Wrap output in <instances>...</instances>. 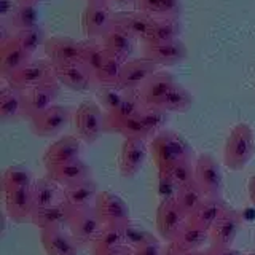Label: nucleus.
<instances>
[{
  "label": "nucleus",
  "instance_id": "f257e3e1",
  "mask_svg": "<svg viewBox=\"0 0 255 255\" xmlns=\"http://www.w3.org/2000/svg\"><path fill=\"white\" fill-rule=\"evenodd\" d=\"M150 155L158 167V171H166L185 159H191L193 148L187 139L174 131L158 132L150 142Z\"/></svg>",
  "mask_w": 255,
  "mask_h": 255
},
{
  "label": "nucleus",
  "instance_id": "f03ea898",
  "mask_svg": "<svg viewBox=\"0 0 255 255\" xmlns=\"http://www.w3.org/2000/svg\"><path fill=\"white\" fill-rule=\"evenodd\" d=\"M255 155V135L251 125L238 123L225 143L223 163L230 171H243Z\"/></svg>",
  "mask_w": 255,
  "mask_h": 255
},
{
  "label": "nucleus",
  "instance_id": "7ed1b4c3",
  "mask_svg": "<svg viewBox=\"0 0 255 255\" xmlns=\"http://www.w3.org/2000/svg\"><path fill=\"white\" fill-rule=\"evenodd\" d=\"M74 129L77 137L91 145L106 132V114L94 101H83L74 114Z\"/></svg>",
  "mask_w": 255,
  "mask_h": 255
},
{
  "label": "nucleus",
  "instance_id": "20e7f679",
  "mask_svg": "<svg viewBox=\"0 0 255 255\" xmlns=\"http://www.w3.org/2000/svg\"><path fill=\"white\" fill-rule=\"evenodd\" d=\"M51 82H58V80L54 74V64L50 59L29 61L26 66H22L6 78V83L19 91H26L29 88Z\"/></svg>",
  "mask_w": 255,
  "mask_h": 255
},
{
  "label": "nucleus",
  "instance_id": "39448f33",
  "mask_svg": "<svg viewBox=\"0 0 255 255\" xmlns=\"http://www.w3.org/2000/svg\"><path fill=\"white\" fill-rule=\"evenodd\" d=\"M67 225L70 230V235L80 244L94 243V239L98 238L101 230L104 228V223L94 206L72 209Z\"/></svg>",
  "mask_w": 255,
  "mask_h": 255
},
{
  "label": "nucleus",
  "instance_id": "423d86ee",
  "mask_svg": "<svg viewBox=\"0 0 255 255\" xmlns=\"http://www.w3.org/2000/svg\"><path fill=\"white\" fill-rule=\"evenodd\" d=\"M195 180L203 188L206 198H222L223 175L219 161L211 153H201L195 164Z\"/></svg>",
  "mask_w": 255,
  "mask_h": 255
},
{
  "label": "nucleus",
  "instance_id": "0eeeda50",
  "mask_svg": "<svg viewBox=\"0 0 255 255\" xmlns=\"http://www.w3.org/2000/svg\"><path fill=\"white\" fill-rule=\"evenodd\" d=\"M187 222L188 217L179 207L175 198L163 199L159 203L156 209V230L166 243H172Z\"/></svg>",
  "mask_w": 255,
  "mask_h": 255
},
{
  "label": "nucleus",
  "instance_id": "6e6552de",
  "mask_svg": "<svg viewBox=\"0 0 255 255\" xmlns=\"http://www.w3.org/2000/svg\"><path fill=\"white\" fill-rule=\"evenodd\" d=\"M112 24H114V13L110 10L109 2H88L82 16V27L88 38H102L110 30Z\"/></svg>",
  "mask_w": 255,
  "mask_h": 255
},
{
  "label": "nucleus",
  "instance_id": "1a4fd4ad",
  "mask_svg": "<svg viewBox=\"0 0 255 255\" xmlns=\"http://www.w3.org/2000/svg\"><path fill=\"white\" fill-rule=\"evenodd\" d=\"M72 118L69 107L54 104L50 109L43 110L42 114L30 118V129L38 137H53L66 128Z\"/></svg>",
  "mask_w": 255,
  "mask_h": 255
},
{
  "label": "nucleus",
  "instance_id": "9d476101",
  "mask_svg": "<svg viewBox=\"0 0 255 255\" xmlns=\"http://www.w3.org/2000/svg\"><path fill=\"white\" fill-rule=\"evenodd\" d=\"M159 70V66L153 61L147 58H135L129 59L123 64L122 74H120L118 80V88L123 90L125 93L128 91H139L140 88L145 85L147 80L156 74Z\"/></svg>",
  "mask_w": 255,
  "mask_h": 255
},
{
  "label": "nucleus",
  "instance_id": "9b49d317",
  "mask_svg": "<svg viewBox=\"0 0 255 255\" xmlns=\"http://www.w3.org/2000/svg\"><path fill=\"white\" fill-rule=\"evenodd\" d=\"M96 211L104 225H117V227H126L131 223L129 217V207L123 201L122 196L112 191H102L98 195L94 203Z\"/></svg>",
  "mask_w": 255,
  "mask_h": 255
},
{
  "label": "nucleus",
  "instance_id": "f8f14e48",
  "mask_svg": "<svg viewBox=\"0 0 255 255\" xmlns=\"http://www.w3.org/2000/svg\"><path fill=\"white\" fill-rule=\"evenodd\" d=\"M59 88H61L59 82H51L22 91L24 117L30 120L32 117L42 114L43 110L54 106V102L59 96Z\"/></svg>",
  "mask_w": 255,
  "mask_h": 255
},
{
  "label": "nucleus",
  "instance_id": "ddd939ff",
  "mask_svg": "<svg viewBox=\"0 0 255 255\" xmlns=\"http://www.w3.org/2000/svg\"><path fill=\"white\" fill-rule=\"evenodd\" d=\"M46 59L53 64H66V62H82L85 42H78L70 37H51L46 38L43 45Z\"/></svg>",
  "mask_w": 255,
  "mask_h": 255
},
{
  "label": "nucleus",
  "instance_id": "4468645a",
  "mask_svg": "<svg viewBox=\"0 0 255 255\" xmlns=\"http://www.w3.org/2000/svg\"><path fill=\"white\" fill-rule=\"evenodd\" d=\"M188 50L180 38L161 43H143V58L153 61L159 67L175 66L187 58Z\"/></svg>",
  "mask_w": 255,
  "mask_h": 255
},
{
  "label": "nucleus",
  "instance_id": "2eb2a0df",
  "mask_svg": "<svg viewBox=\"0 0 255 255\" xmlns=\"http://www.w3.org/2000/svg\"><path fill=\"white\" fill-rule=\"evenodd\" d=\"M56 80L72 91L82 93L91 88L94 77L86 69L83 62H66V64H54Z\"/></svg>",
  "mask_w": 255,
  "mask_h": 255
},
{
  "label": "nucleus",
  "instance_id": "dca6fc26",
  "mask_svg": "<svg viewBox=\"0 0 255 255\" xmlns=\"http://www.w3.org/2000/svg\"><path fill=\"white\" fill-rule=\"evenodd\" d=\"M147 159V145L142 139H125L120 151V174L123 179H131L137 174Z\"/></svg>",
  "mask_w": 255,
  "mask_h": 255
},
{
  "label": "nucleus",
  "instance_id": "f3484780",
  "mask_svg": "<svg viewBox=\"0 0 255 255\" xmlns=\"http://www.w3.org/2000/svg\"><path fill=\"white\" fill-rule=\"evenodd\" d=\"M91 174L93 169L80 158L64 164L46 167V177H50L53 182H56L64 188L91 179Z\"/></svg>",
  "mask_w": 255,
  "mask_h": 255
},
{
  "label": "nucleus",
  "instance_id": "a211bd4d",
  "mask_svg": "<svg viewBox=\"0 0 255 255\" xmlns=\"http://www.w3.org/2000/svg\"><path fill=\"white\" fill-rule=\"evenodd\" d=\"M80 155H82V139L75 137V135H64L46 148L43 163L46 167H51L74 161L80 158Z\"/></svg>",
  "mask_w": 255,
  "mask_h": 255
},
{
  "label": "nucleus",
  "instance_id": "6ab92c4d",
  "mask_svg": "<svg viewBox=\"0 0 255 255\" xmlns=\"http://www.w3.org/2000/svg\"><path fill=\"white\" fill-rule=\"evenodd\" d=\"M5 207L11 220L18 223L32 222V214L35 211V206L30 187L5 191Z\"/></svg>",
  "mask_w": 255,
  "mask_h": 255
},
{
  "label": "nucleus",
  "instance_id": "aec40b11",
  "mask_svg": "<svg viewBox=\"0 0 255 255\" xmlns=\"http://www.w3.org/2000/svg\"><path fill=\"white\" fill-rule=\"evenodd\" d=\"M243 223V217L238 211H233L228 207V211L214 223V227L209 231L212 246L219 247H233L236 239L238 230Z\"/></svg>",
  "mask_w": 255,
  "mask_h": 255
},
{
  "label": "nucleus",
  "instance_id": "412c9836",
  "mask_svg": "<svg viewBox=\"0 0 255 255\" xmlns=\"http://www.w3.org/2000/svg\"><path fill=\"white\" fill-rule=\"evenodd\" d=\"M153 22L155 18H151L147 13H142L139 10L114 13V26L123 29L131 37H134L135 40H140V42L147 38Z\"/></svg>",
  "mask_w": 255,
  "mask_h": 255
},
{
  "label": "nucleus",
  "instance_id": "4be33fe9",
  "mask_svg": "<svg viewBox=\"0 0 255 255\" xmlns=\"http://www.w3.org/2000/svg\"><path fill=\"white\" fill-rule=\"evenodd\" d=\"M40 243L48 255H78L75 238L62 228H46L40 233Z\"/></svg>",
  "mask_w": 255,
  "mask_h": 255
},
{
  "label": "nucleus",
  "instance_id": "5701e85b",
  "mask_svg": "<svg viewBox=\"0 0 255 255\" xmlns=\"http://www.w3.org/2000/svg\"><path fill=\"white\" fill-rule=\"evenodd\" d=\"M32 56L24 50L13 35L0 46V75L5 80L30 61Z\"/></svg>",
  "mask_w": 255,
  "mask_h": 255
},
{
  "label": "nucleus",
  "instance_id": "b1692460",
  "mask_svg": "<svg viewBox=\"0 0 255 255\" xmlns=\"http://www.w3.org/2000/svg\"><path fill=\"white\" fill-rule=\"evenodd\" d=\"M175 83L177 82H175V78L171 72L158 70L139 90L143 104H145V106H158Z\"/></svg>",
  "mask_w": 255,
  "mask_h": 255
},
{
  "label": "nucleus",
  "instance_id": "393cba45",
  "mask_svg": "<svg viewBox=\"0 0 255 255\" xmlns=\"http://www.w3.org/2000/svg\"><path fill=\"white\" fill-rule=\"evenodd\" d=\"M227 211L228 206L223 203L222 198H204V201L196 207L195 212L188 215V223L201 230L211 231L214 223Z\"/></svg>",
  "mask_w": 255,
  "mask_h": 255
},
{
  "label": "nucleus",
  "instance_id": "a878e982",
  "mask_svg": "<svg viewBox=\"0 0 255 255\" xmlns=\"http://www.w3.org/2000/svg\"><path fill=\"white\" fill-rule=\"evenodd\" d=\"M145 106L139 91H128L123 102L114 112H106V132H115L117 128L128 118L137 117L142 107Z\"/></svg>",
  "mask_w": 255,
  "mask_h": 255
},
{
  "label": "nucleus",
  "instance_id": "bb28decb",
  "mask_svg": "<svg viewBox=\"0 0 255 255\" xmlns=\"http://www.w3.org/2000/svg\"><path fill=\"white\" fill-rule=\"evenodd\" d=\"M70 214H72V207L66 201L54 203L48 207L35 209L34 214H32V223L40 230L62 228V225H67L69 223Z\"/></svg>",
  "mask_w": 255,
  "mask_h": 255
},
{
  "label": "nucleus",
  "instance_id": "cd10ccee",
  "mask_svg": "<svg viewBox=\"0 0 255 255\" xmlns=\"http://www.w3.org/2000/svg\"><path fill=\"white\" fill-rule=\"evenodd\" d=\"M101 40H102V45L106 46V50L110 51L112 54H115L117 58H120L123 62L129 61V56L134 51V45L137 42V40L131 37L128 32L114 26V24H112L110 30Z\"/></svg>",
  "mask_w": 255,
  "mask_h": 255
},
{
  "label": "nucleus",
  "instance_id": "c85d7f7f",
  "mask_svg": "<svg viewBox=\"0 0 255 255\" xmlns=\"http://www.w3.org/2000/svg\"><path fill=\"white\" fill-rule=\"evenodd\" d=\"M98 183L93 179H88L85 182L75 183V185H70L64 188V199L72 209H77V207H88V206H94L96 198H98Z\"/></svg>",
  "mask_w": 255,
  "mask_h": 255
},
{
  "label": "nucleus",
  "instance_id": "c756f323",
  "mask_svg": "<svg viewBox=\"0 0 255 255\" xmlns=\"http://www.w3.org/2000/svg\"><path fill=\"white\" fill-rule=\"evenodd\" d=\"M24 117L22 91L6 85L0 90V120L2 122H14Z\"/></svg>",
  "mask_w": 255,
  "mask_h": 255
},
{
  "label": "nucleus",
  "instance_id": "7c9ffc66",
  "mask_svg": "<svg viewBox=\"0 0 255 255\" xmlns=\"http://www.w3.org/2000/svg\"><path fill=\"white\" fill-rule=\"evenodd\" d=\"M135 10L147 13L155 19L179 18L182 11L180 0H135Z\"/></svg>",
  "mask_w": 255,
  "mask_h": 255
},
{
  "label": "nucleus",
  "instance_id": "2f4dec72",
  "mask_svg": "<svg viewBox=\"0 0 255 255\" xmlns=\"http://www.w3.org/2000/svg\"><path fill=\"white\" fill-rule=\"evenodd\" d=\"M182 34V24L179 18H159L155 19L147 38L143 43H161L171 42V40L180 38Z\"/></svg>",
  "mask_w": 255,
  "mask_h": 255
},
{
  "label": "nucleus",
  "instance_id": "473e14b6",
  "mask_svg": "<svg viewBox=\"0 0 255 255\" xmlns=\"http://www.w3.org/2000/svg\"><path fill=\"white\" fill-rule=\"evenodd\" d=\"M122 246H125V231L123 227L117 225H104L93 243L96 255H109Z\"/></svg>",
  "mask_w": 255,
  "mask_h": 255
},
{
  "label": "nucleus",
  "instance_id": "72a5a7b5",
  "mask_svg": "<svg viewBox=\"0 0 255 255\" xmlns=\"http://www.w3.org/2000/svg\"><path fill=\"white\" fill-rule=\"evenodd\" d=\"M191 106H193V96H191V93L187 90V88H183L182 85L175 83L171 91L167 93L163 101L158 104L156 107L163 109L164 112H175V114H185V112H188L191 109Z\"/></svg>",
  "mask_w": 255,
  "mask_h": 255
},
{
  "label": "nucleus",
  "instance_id": "f704fd0d",
  "mask_svg": "<svg viewBox=\"0 0 255 255\" xmlns=\"http://www.w3.org/2000/svg\"><path fill=\"white\" fill-rule=\"evenodd\" d=\"M207 239H211L209 231L201 230V228H198V227L191 225V223L187 222V225L180 230V233L177 235V238H175L172 243H175L179 247H182L183 251L195 252V251L201 249Z\"/></svg>",
  "mask_w": 255,
  "mask_h": 255
},
{
  "label": "nucleus",
  "instance_id": "c9c22d12",
  "mask_svg": "<svg viewBox=\"0 0 255 255\" xmlns=\"http://www.w3.org/2000/svg\"><path fill=\"white\" fill-rule=\"evenodd\" d=\"M204 191L203 188L198 185V182L193 180L187 183V185H183L177 190V195H175V201H177L179 207L183 211V214L188 215L191 212H195L196 207L204 201Z\"/></svg>",
  "mask_w": 255,
  "mask_h": 255
},
{
  "label": "nucleus",
  "instance_id": "e433bc0d",
  "mask_svg": "<svg viewBox=\"0 0 255 255\" xmlns=\"http://www.w3.org/2000/svg\"><path fill=\"white\" fill-rule=\"evenodd\" d=\"M34 175L32 171L26 166H10L5 172L2 174V190L3 193L10 190H19V188H27L32 187L34 183Z\"/></svg>",
  "mask_w": 255,
  "mask_h": 255
},
{
  "label": "nucleus",
  "instance_id": "4c0bfd02",
  "mask_svg": "<svg viewBox=\"0 0 255 255\" xmlns=\"http://www.w3.org/2000/svg\"><path fill=\"white\" fill-rule=\"evenodd\" d=\"M123 61L117 58L115 54H112L110 51H107L106 59H104L102 66L99 67V70L96 72L94 75V82L99 86H110V85H118L120 80V74H122L123 69Z\"/></svg>",
  "mask_w": 255,
  "mask_h": 255
},
{
  "label": "nucleus",
  "instance_id": "58836bf2",
  "mask_svg": "<svg viewBox=\"0 0 255 255\" xmlns=\"http://www.w3.org/2000/svg\"><path fill=\"white\" fill-rule=\"evenodd\" d=\"M30 190H32V198H34L35 209L54 204L56 198H58V183L53 182L50 177L35 180L32 183Z\"/></svg>",
  "mask_w": 255,
  "mask_h": 255
},
{
  "label": "nucleus",
  "instance_id": "ea45409f",
  "mask_svg": "<svg viewBox=\"0 0 255 255\" xmlns=\"http://www.w3.org/2000/svg\"><path fill=\"white\" fill-rule=\"evenodd\" d=\"M40 14L34 5H18V8L10 16V24L18 30L32 29L38 26Z\"/></svg>",
  "mask_w": 255,
  "mask_h": 255
},
{
  "label": "nucleus",
  "instance_id": "a19ab883",
  "mask_svg": "<svg viewBox=\"0 0 255 255\" xmlns=\"http://www.w3.org/2000/svg\"><path fill=\"white\" fill-rule=\"evenodd\" d=\"M142 123L147 126V129L151 132V135H156L163 131V128L167 122V112L159 109L156 106H143L137 115Z\"/></svg>",
  "mask_w": 255,
  "mask_h": 255
},
{
  "label": "nucleus",
  "instance_id": "79ce46f5",
  "mask_svg": "<svg viewBox=\"0 0 255 255\" xmlns=\"http://www.w3.org/2000/svg\"><path fill=\"white\" fill-rule=\"evenodd\" d=\"M107 50L102 45V42H96V40H88L85 42V51H83V59L82 62L86 66V69L91 72L93 77L96 75V72L99 70L102 66L104 59H106Z\"/></svg>",
  "mask_w": 255,
  "mask_h": 255
},
{
  "label": "nucleus",
  "instance_id": "37998d69",
  "mask_svg": "<svg viewBox=\"0 0 255 255\" xmlns=\"http://www.w3.org/2000/svg\"><path fill=\"white\" fill-rule=\"evenodd\" d=\"M13 37L18 40V43L26 50L30 56L35 54V51L38 50L40 45H45L46 38H45V32L43 29L37 26L32 29H24V30H18L16 34H13Z\"/></svg>",
  "mask_w": 255,
  "mask_h": 255
},
{
  "label": "nucleus",
  "instance_id": "c03bdc74",
  "mask_svg": "<svg viewBox=\"0 0 255 255\" xmlns=\"http://www.w3.org/2000/svg\"><path fill=\"white\" fill-rule=\"evenodd\" d=\"M158 172H164L167 177L174 182V185L177 188L195 180V166L191 164V159H185V161L174 164L172 167H169V169L158 171Z\"/></svg>",
  "mask_w": 255,
  "mask_h": 255
},
{
  "label": "nucleus",
  "instance_id": "a18cd8bd",
  "mask_svg": "<svg viewBox=\"0 0 255 255\" xmlns=\"http://www.w3.org/2000/svg\"><path fill=\"white\" fill-rule=\"evenodd\" d=\"M125 91L120 90L117 85H110V86H99L98 93H96V98H98L99 106L106 112H114L118 109L120 104L125 99Z\"/></svg>",
  "mask_w": 255,
  "mask_h": 255
},
{
  "label": "nucleus",
  "instance_id": "49530a36",
  "mask_svg": "<svg viewBox=\"0 0 255 255\" xmlns=\"http://www.w3.org/2000/svg\"><path fill=\"white\" fill-rule=\"evenodd\" d=\"M115 132H120L125 139H142L147 140L151 132L147 129V126L142 123V120L139 117L128 118L126 122H123L117 128Z\"/></svg>",
  "mask_w": 255,
  "mask_h": 255
},
{
  "label": "nucleus",
  "instance_id": "de8ad7c7",
  "mask_svg": "<svg viewBox=\"0 0 255 255\" xmlns=\"http://www.w3.org/2000/svg\"><path fill=\"white\" fill-rule=\"evenodd\" d=\"M123 231H125V244L132 247V249H135L137 246L147 243V241H150L151 238H153L148 233V231H143V230H140L137 227L131 225V223H129V225L123 227Z\"/></svg>",
  "mask_w": 255,
  "mask_h": 255
},
{
  "label": "nucleus",
  "instance_id": "09e8293b",
  "mask_svg": "<svg viewBox=\"0 0 255 255\" xmlns=\"http://www.w3.org/2000/svg\"><path fill=\"white\" fill-rule=\"evenodd\" d=\"M158 183H159V195H161V201L163 199H169V198H175L177 195V187L174 185V182L167 177L164 172H159L158 174Z\"/></svg>",
  "mask_w": 255,
  "mask_h": 255
},
{
  "label": "nucleus",
  "instance_id": "8fccbe9b",
  "mask_svg": "<svg viewBox=\"0 0 255 255\" xmlns=\"http://www.w3.org/2000/svg\"><path fill=\"white\" fill-rule=\"evenodd\" d=\"M134 254L135 255H163V249H161V246H159V243L156 241V239L151 238L150 241L135 247Z\"/></svg>",
  "mask_w": 255,
  "mask_h": 255
},
{
  "label": "nucleus",
  "instance_id": "3c124183",
  "mask_svg": "<svg viewBox=\"0 0 255 255\" xmlns=\"http://www.w3.org/2000/svg\"><path fill=\"white\" fill-rule=\"evenodd\" d=\"M211 255H247L241 251H236L235 247H219V246H211L209 249Z\"/></svg>",
  "mask_w": 255,
  "mask_h": 255
},
{
  "label": "nucleus",
  "instance_id": "603ef678",
  "mask_svg": "<svg viewBox=\"0 0 255 255\" xmlns=\"http://www.w3.org/2000/svg\"><path fill=\"white\" fill-rule=\"evenodd\" d=\"M16 8H18V2H13V0H0V14H2L3 18H10Z\"/></svg>",
  "mask_w": 255,
  "mask_h": 255
},
{
  "label": "nucleus",
  "instance_id": "864d4df0",
  "mask_svg": "<svg viewBox=\"0 0 255 255\" xmlns=\"http://www.w3.org/2000/svg\"><path fill=\"white\" fill-rule=\"evenodd\" d=\"M163 255H191V252L183 251L175 243H167L166 249H163Z\"/></svg>",
  "mask_w": 255,
  "mask_h": 255
},
{
  "label": "nucleus",
  "instance_id": "5fc2aeb1",
  "mask_svg": "<svg viewBox=\"0 0 255 255\" xmlns=\"http://www.w3.org/2000/svg\"><path fill=\"white\" fill-rule=\"evenodd\" d=\"M109 255H134V249L129 246H122V247H118V249H115L114 252H110Z\"/></svg>",
  "mask_w": 255,
  "mask_h": 255
},
{
  "label": "nucleus",
  "instance_id": "6e6d98bb",
  "mask_svg": "<svg viewBox=\"0 0 255 255\" xmlns=\"http://www.w3.org/2000/svg\"><path fill=\"white\" fill-rule=\"evenodd\" d=\"M249 198H251V203L254 204L255 207V175H252V177L249 179Z\"/></svg>",
  "mask_w": 255,
  "mask_h": 255
},
{
  "label": "nucleus",
  "instance_id": "4d7b16f0",
  "mask_svg": "<svg viewBox=\"0 0 255 255\" xmlns=\"http://www.w3.org/2000/svg\"><path fill=\"white\" fill-rule=\"evenodd\" d=\"M18 2V5H34L37 6L40 2H43V0H16Z\"/></svg>",
  "mask_w": 255,
  "mask_h": 255
},
{
  "label": "nucleus",
  "instance_id": "13d9d810",
  "mask_svg": "<svg viewBox=\"0 0 255 255\" xmlns=\"http://www.w3.org/2000/svg\"><path fill=\"white\" fill-rule=\"evenodd\" d=\"M110 2H115L118 5H128V3H135V0H110Z\"/></svg>",
  "mask_w": 255,
  "mask_h": 255
},
{
  "label": "nucleus",
  "instance_id": "bf43d9fd",
  "mask_svg": "<svg viewBox=\"0 0 255 255\" xmlns=\"http://www.w3.org/2000/svg\"><path fill=\"white\" fill-rule=\"evenodd\" d=\"M191 255H211L209 254V251H195V252H191Z\"/></svg>",
  "mask_w": 255,
  "mask_h": 255
},
{
  "label": "nucleus",
  "instance_id": "052dcab7",
  "mask_svg": "<svg viewBox=\"0 0 255 255\" xmlns=\"http://www.w3.org/2000/svg\"><path fill=\"white\" fill-rule=\"evenodd\" d=\"M88 2H110V0H88Z\"/></svg>",
  "mask_w": 255,
  "mask_h": 255
},
{
  "label": "nucleus",
  "instance_id": "680f3d73",
  "mask_svg": "<svg viewBox=\"0 0 255 255\" xmlns=\"http://www.w3.org/2000/svg\"><path fill=\"white\" fill-rule=\"evenodd\" d=\"M134 255H135V254H134Z\"/></svg>",
  "mask_w": 255,
  "mask_h": 255
}]
</instances>
